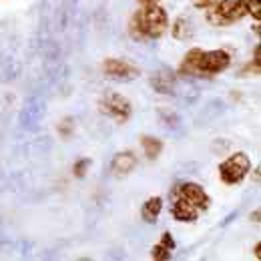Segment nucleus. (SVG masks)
Instances as JSON below:
<instances>
[{"label":"nucleus","instance_id":"obj_3","mask_svg":"<svg viewBox=\"0 0 261 261\" xmlns=\"http://www.w3.org/2000/svg\"><path fill=\"white\" fill-rule=\"evenodd\" d=\"M247 16V6L243 0H217L207 10V20L213 27H229Z\"/></svg>","mask_w":261,"mask_h":261},{"label":"nucleus","instance_id":"obj_12","mask_svg":"<svg viewBox=\"0 0 261 261\" xmlns=\"http://www.w3.org/2000/svg\"><path fill=\"white\" fill-rule=\"evenodd\" d=\"M141 145H143V151H145L147 159H157L161 155V151H163L161 139H155V137H149V135L141 137Z\"/></svg>","mask_w":261,"mask_h":261},{"label":"nucleus","instance_id":"obj_19","mask_svg":"<svg viewBox=\"0 0 261 261\" xmlns=\"http://www.w3.org/2000/svg\"><path fill=\"white\" fill-rule=\"evenodd\" d=\"M217 0H193V4H195L197 8H209V6H213Z\"/></svg>","mask_w":261,"mask_h":261},{"label":"nucleus","instance_id":"obj_20","mask_svg":"<svg viewBox=\"0 0 261 261\" xmlns=\"http://www.w3.org/2000/svg\"><path fill=\"white\" fill-rule=\"evenodd\" d=\"M253 255H255V259H261V243H255V249H253Z\"/></svg>","mask_w":261,"mask_h":261},{"label":"nucleus","instance_id":"obj_6","mask_svg":"<svg viewBox=\"0 0 261 261\" xmlns=\"http://www.w3.org/2000/svg\"><path fill=\"white\" fill-rule=\"evenodd\" d=\"M171 195L183 197V199L191 201L199 211H207V209L211 207V197L207 195V191H205L201 185L191 183V181H187V183H179V185L171 191Z\"/></svg>","mask_w":261,"mask_h":261},{"label":"nucleus","instance_id":"obj_7","mask_svg":"<svg viewBox=\"0 0 261 261\" xmlns=\"http://www.w3.org/2000/svg\"><path fill=\"white\" fill-rule=\"evenodd\" d=\"M102 70L107 74V79L111 81H119V83H129V81H135L141 70L135 65H130L127 61H121V59H107L105 65H102Z\"/></svg>","mask_w":261,"mask_h":261},{"label":"nucleus","instance_id":"obj_16","mask_svg":"<svg viewBox=\"0 0 261 261\" xmlns=\"http://www.w3.org/2000/svg\"><path fill=\"white\" fill-rule=\"evenodd\" d=\"M245 6H247V14H251L257 22L261 20V6H259V0H243Z\"/></svg>","mask_w":261,"mask_h":261},{"label":"nucleus","instance_id":"obj_2","mask_svg":"<svg viewBox=\"0 0 261 261\" xmlns=\"http://www.w3.org/2000/svg\"><path fill=\"white\" fill-rule=\"evenodd\" d=\"M169 29V18L161 6L145 4L133 14L129 22V33L135 40H155L161 38Z\"/></svg>","mask_w":261,"mask_h":261},{"label":"nucleus","instance_id":"obj_21","mask_svg":"<svg viewBox=\"0 0 261 261\" xmlns=\"http://www.w3.org/2000/svg\"><path fill=\"white\" fill-rule=\"evenodd\" d=\"M253 221H255V223L259 221V211H255V213H253Z\"/></svg>","mask_w":261,"mask_h":261},{"label":"nucleus","instance_id":"obj_13","mask_svg":"<svg viewBox=\"0 0 261 261\" xmlns=\"http://www.w3.org/2000/svg\"><path fill=\"white\" fill-rule=\"evenodd\" d=\"M151 85L155 87L157 93H163V95H169L173 93V76L169 72H159L151 79Z\"/></svg>","mask_w":261,"mask_h":261},{"label":"nucleus","instance_id":"obj_14","mask_svg":"<svg viewBox=\"0 0 261 261\" xmlns=\"http://www.w3.org/2000/svg\"><path fill=\"white\" fill-rule=\"evenodd\" d=\"M171 34L175 40H187L191 36V22L187 18H177L171 27Z\"/></svg>","mask_w":261,"mask_h":261},{"label":"nucleus","instance_id":"obj_4","mask_svg":"<svg viewBox=\"0 0 261 261\" xmlns=\"http://www.w3.org/2000/svg\"><path fill=\"white\" fill-rule=\"evenodd\" d=\"M251 171V161L245 153H235L219 165V177L225 185H239Z\"/></svg>","mask_w":261,"mask_h":261},{"label":"nucleus","instance_id":"obj_22","mask_svg":"<svg viewBox=\"0 0 261 261\" xmlns=\"http://www.w3.org/2000/svg\"><path fill=\"white\" fill-rule=\"evenodd\" d=\"M141 4H153V2H157V0H139Z\"/></svg>","mask_w":261,"mask_h":261},{"label":"nucleus","instance_id":"obj_17","mask_svg":"<svg viewBox=\"0 0 261 261\" xmlns=\"http://www.w3.org/2000/svg\"><path fill=\"white\" fill-rule=\"evenodd\" d=\"M91 167V161L89 159H79L76 163H74V167H72V173H74V177H85V173H87V169Z\"/></svg>","mask_w":261,"mask_h":261},{"label":"nucleus","instance_id":"obj_1","mask_svg":"<svg viewBox=\"0 0 261 261\" xmlns=\"http://www.w3.org/2000/svg\"><path fill=\"white\" fill-rule=\"evenodd\" d=\"M231 65V57L227 50H203L191 48L183 57L177 72L181 76H197V79H211L227 70Z\"/></svg>","mask_w":261,"mask_h":261},{"label":"nucleus","instance_id":"obj_5","mask_svg":"<svg viewBox=\"0 0 261 261\" xmlns=\"http://www.w3.org/2000/svg\"><path fill=\"white\" fill-rule=\"evenodd\" d=\"M98 109L102 115H107L109 119H113L115 123L119 125H125L133 115V107H130V100L119 93H107L105 97L100 98L98 102Z\"/></svg>","mask_w":261,"mask_h":261},{"label":"nucleus","instance_id":"obj_9","mask_svg":"<svg viewBox=\"0 0 261 261\" xmlns=\"http://www.w3.org/2000/svg\"><path fill=\"white\" fill-rule=\"evenodd\" d=\"M135 167H137V157H135V153H130V151L115 155V159H113V163H111V169H113V173H115L117 177L129 175Z\"/></svg>","mask_w":261,"mask_h":261},{"label":"nucleus","instance_id":"obj_10","mask_svg":"<svg viewBox=\"0 0 261 261\" xmlns=\"http://www.w3.org/2000/svg\"><path fill=\"white\" fill-rule=\"evenodd\" d=\"M173 249H175V241H173L171 233L165 231L163 235H161V241L151 249V257L157 261H167V259H171Z\"/></svg>","mask_w":261,"mask_h":261},{"label":"nucleus","instance_id":"obj_8","mask_svg":"<svg viewBox=\"0 0 261 261\" xmlns=\"http://www.w3.org/2000/svg\"><path fill=\"white\" fill-rule=\"evenodd\" d=\"M171 197H173L171 215H173L177 221H181V223H193V221H197V217H199L201 211L197 209L191 201H187V199L177 197V195H171Z\"/></svg>","mask_w":261,"mask_h":261},{"label":"nucleus","instance_id":"obj_11","mask_svg":"<svg viewBox=\"0 0 261 261\" xmlns=\"http://www.w3.org/2000/svg\"><path fill=\"white\" fill-rule=\"evenodd\" d=\"M163 211V199L161 197H149L145 203H143V209H141V215L147 223H155L159 219Z\"/></svg>","mask_w":261,"mask_h":261},{"label":"nucleus","instance_id":"obj_18","mask_svg":"<svg viewBox=\"0 0 261 261\" xmlns=\"http://www.w3.org/2000/svg\"><path fill=\"white\" fill-rule=\"evenodd\" d=\"M59 133H61L63 137H68V135L72 133V123H70V121H63V123L59 125Z\"/></svg>","mask_w":261,"mask_h":261},{"label":"nucleus","instance_id":"obj_15","mask_svg":"<svg viewBox=\"0 0 261 261\" xmlns=\"http://www.w3.org/2000/svg\"><path fill=\"white\" fill-rule=\"evenodd\" d=\"M259 63H261V48H259V44H257V46H255V50H253V61L241 70V74H249V72H251L253 76H257V74H259V70H261Z\"/></svg>","mask_w":261,"mask_h":261}]
</instances>
